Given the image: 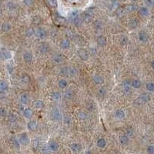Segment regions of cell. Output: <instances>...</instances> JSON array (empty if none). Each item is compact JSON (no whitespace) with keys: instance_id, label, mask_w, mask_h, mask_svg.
I'll return each instance as SVG.
<instances>
[{"instance_id":"10","label":"cell","mask_w":154,"mask_h":154,"mask_svg":"<svg viewBox=\"0 0 154 154\" xmlns=\"http://www.w3.org/2000/svg\"><path fill=\"white\" fill-rule=\"evenodd\" d=\"M52 60H53V62H54L55 63H56V64H61V63H62V62H64L65 58H64L63 56L61 55V54H56V55H55V56H53Z\"/></svg>"},{"instance_id":"9","label":"cell","mask_w":154,"mask_h":154,"mask_svg":"<svg viewBox=\"0 0 154 154\" xmlns=\"http://www.w3.org/2000/svg\"><path fill=\"white\" fill-rule=\"evenodd\" d=\"M70 148L74 153H79L82 150L83 147L79 143H72V145L70 146Z\"/></svg>"},{"instance_id":"17","label":"cell","mask_w":154,"mask_h":154,"mask_svg":"<svg viewBox=\"0 0 154 154\" xmlns=\"http://www.w3.org/2000/svg\"><path fill=\"white\" fill-rule=\"evenodd\" d=\"M93 82H94L96 84H98V85L103 84V82H104L103 78L101 76L97 75V74L95 75V76H93Z\"/></svg>"},{"instance_id":"5","label":"cell","mask_w":154,"mask_h":154,"mask_svg":"<svg viewBox=\"0 0 154 154\" xmlns=\"http://www.w3.org/2000/svg\"><path fill=\"white\" fill-rule=\"evenodd\" d=\"M35 34L36 35V37L39 39H44L46 38L47 36V32L45 29H42V28H39L36 29V31L35 32Z\"/></svg>"},{"instance_id":"34","label":"cell","mask_w":154,"mask_h":154,"mask_svg":"<svg viewBox=\"0 0 154 154\" xmlns=\"http://www.w3.org/2000/svg\"><path fill=\"white\" fill-rule=\"evenodd\" d=\"M2 29L3 32H8V31H9V30L11 29V25H10V24H9V23H7V22L3 23V24L2 25Z\"/></svg>"},{"instance_id":"16","label":"cell","mask_w":154,"mask_h":154,"mask_svg":"<svg viewBox=\"0 0 154 154\" xmlns=\"http://www.w3.org/2000/svg\"><path fill=\"white\" fill-rule=\"evenodd\" d=\"M32 59H33V56L32 55V53L27 52H25L23 54V59L25 62L27 63H29L32 61Z\"/></svg>"},{"instance_id":"38","label":"cell","mask_w":154,"mask_h":154,"mask_svg":"<svg viewBox=\"0 0 154 154\" xmlns=\"http://www.w3.org/2000/svg\"><path fill=\"white\" fill-rule=\"evenodd\" d=\"M128 42H129L128 37H126V36H123V37H121V39H120V44H121L122 46L127 45Z\"/></svg>"},{"instance_id":"14","label":"cell","mask_w":154,"mask_h":154,"mask_svg":"<svg viewBox=\"0 0 154 154\" xmlns=\"http://www.w3.org/2000/svg\"><path fill=\"white\" fill-rule=\"evenodd\" d=\"M115 117L117 120H123L125 118V113L123 110H117L115 111Z\"/></svg>"},{"instance_id":"27","label":"cell","mask_w":154,"mask_h":154,"mask_svg":"<svg viewBox=\"0 0 154 154\" xmlns=\"http://www.w3.org/2000/svg\"><path fill=\"white\" fill-rule=\"evenodd\" d=\"M74 93L72 89H67L64 93V97L67 99H71L73 97Z\"/></svg>"},{"instance_id":"42","label":"cell","mask_w":154,"mask_h":154,"mask_svg":"<svg viewBox=\"0 0 154 154\" xmlns=\"http://www.w3.org/2000/svg\"><path fill=\"white\" fill-rule=\"evenodd\" d=\"M147 152L148 154H154V146L153 145H150L147 147Z\"/></svg>"},{"instance_id":"25","label":"cell","mask_w":154,"mask_h":154,"mask_svg":"<svg viewBox=\"0 0 154 154\" xmlns=\"http://www.w3.org/2000/svg\"><path fill=\"white\" fill-rule=\"evenodd\" d=\"M142 86V83L139 79H134L131 82V86L134 89H140Z\"/></svg>"},{"instance_id":"2","label":"cell","mask_w":154,"mask_h":154,"mask_svg":"<svg viewBox=\"0 0 154 154\" xmlns=\"http://www.w3.org/2000/svg\"><path fill=\"white\" fill-rule=\"evenodd\" d=\"M150 99V95H148V94H143V95H140L137 99V100L135 101V103L137 104V105H143V104L147 103Z\"/></svg>"},{"instance_id":"43","label":"cell","mask_w":154,"mask_h":154,"mask_svg":"<svg viewBox=\"0 0 154 154\" xmlns=\"http://www.w3.org/2000/svg\"><path fill=\"white\" fill-rule=\"evenodd\" d=\"M34 34H35V31L32 28H29V29H27V31H26V35L27 36L30 37V36L33 35Z\"/></svg>"},{"instance_id":"30","label":"cell","mask_w":154,"mask_h":154,"mask_svg":"<svg viewBox=\"0 0 154 154\" xmlns=\"http://www.w3.org/2000/svg\"><path fill=\"white\" fill-rule=\"evenodd\" d=\"M34 106L36 109H42L44 107V103L42 100H36L34 103Z\"/></svg>"},{"instance_id":"8","label":"cell","mask_w":154,"mask_h":154,"mask_svg":"<svg viewBox=\"0 0 154 154\" xmlns=\"http://www.w3.org/2000/svg\"><path fill=\"white\" fill-rule=\"evenodd\" d=\"M59 148V144H58L56 141L51 140V141L49 143V149L51 151H52V152H56V151H58Z\"/></svg>"},{"instance_id":"26","label":"cell","mask_w":154,"mask_h":154,"mask_svg":"<svg viewBox=\"0 0 154 154\" xmlns=\"http://www.w3.org/2000/svg\"><path fill=\"white\" fill-rule=\"evenodd\" d=\"M20 102L22 104H27L29 102V97L27 94L24 93L20 96Z\"/></svg>"},{"instance_id":"45","label":"cell","mask_w":154,"mask_h":154,"mask_svg":"<svg viewBox=\"0 0 154 154\" xmlns=\"http://www.w3.org/2000/svg\"><path fill=\"white\" fill-rule=\"evenodd\" d=\"M64 123H66V124H70V123H72V119H71V117H70V116H65V117H64Z\"/></svg>"},{"instance_id":"31","label":"cell","mask_w":154,"mask_h":154,"mask_svg":"<svg viewBox=\"0 0 154 154\" xmlns=\"http://www.w3.org/2000/svg\"><path fill=\"white\" fill-rule=\"evenodd\" d=\"M61 98V94L59 92H54L52 95V99L54 101H58Z\"/></svg>"},{"instance_id":"4","label":"cell","mask_w":154,"mask_h":154,"mask_svg":"<svg viewBox=\"0 0 154 154\" xmlns=\"http://www.w3.org/2000/svg\"><path fill=\"white\" fill-rule=\"evenodd\" d=\"M77 54H78V56L81 59V60L83 61H86L88 59H89V53L87 52V50L86 49H83V48H80L78 49L77 51Z\"/></svg>"},{"instance_id":"22","label":"cell","mask_w":154,"mask_h":154,"mask_svg":"<svg viewBox=\"0 0 154 154\" xmlns=\"http://www.w3.org/2000/svg\"><path fill=\"white\" fill-rule=\"evenodd\" d=\"M139 8L138 5H136V4H130V5H128L126 7V10L129 12H135L137 11V9Z\"/></svg>"},{"instance_id":"12","label":"cell","mask_w":154,"mask_h":154,"mask_svg":"<svg viewBox=\"0 0 154 154\" xmlns=\"http://www.w3.org/2000/svg\"><path fill=\"white\" fill-rule=\"evenodd\" d=\"M96 42H97V44L99 46H105L106 45V39L105 36L103 35H99L96 39Z\"/></svg>"},{"instance_id":"21","label":"cell","mask_w":154,"mask_h":154,"mask_svg":"<svg viewBox=\"0 0 154 154\" xmlns=\"http://www.w3.org/2000/svg\"><path fill=\"white\" fill-rule=\"evenodd\" d=\"M32 114H33L32 110L29 108H26L23 110V116L26 119H30L32 116Z\"/></svg>"},{"instance_id":"47","label":"cell","mask_w":154,"mask_h":154,"mask_svg":"<svg viewBox=\"0 0 154 154\" xmlns=\"http://www.w3.org/2000/svg\"><path fill=\"white\" fill-rule=\"evenodd\" d=\"M49 4L51 5V6H52V7L57 6V4H58V2H57L56 1H49Z\"/></svg>"},{"instance_id":"36","label":"cell","mask_w":154,"mask_h":154,"mask_svg":"<svg viewBox=\"0 0 154 154\" xmlns=\"http://www.w3.org/2000/svg\"><path fill=\"white\" fill-rule=\"evenodd\" d=\"M77 73H78V71H77L76 68H75V67H70V68H69V74L71 76H76L77 74Z\"/></svg>"},{"instance_id":"28","label":"cell","mask_w":154,"mask_h":154,"mask_svg":"<svg viewBox=\"0 0 154 154\" xmlns=\"http://www.w3.org/2000/svg\"><path fill=\"white\" fill-rule=\"evenodd\" d=\"M12 57V54L8 51H2V59H8Z\"/></svg>"},{"instance_id":"44","label":"cell","mask_w":154,"mask_h":154,"mask_svg":"<svg viewBox=\"0 0 154 154\" xmlns=\"http://www.w3.org/2000/svg\"><path fill=\"white\" fill-rule=\"evenodd\" d=\"M6 113H7L6 110H5V108H3V107H0V116H1V117L5 116H6Z\"/></svg>"},{"instance_id":"51","label":"cell","mask_w":154,"mask_h":154,"mask_svg":"<svg viewBox=\"0 0 154 154\" xmlns=\"http://www.w3.org/2000/svg\"><path fill=\"white\" fill-rule=\"evenodd\" d=\"M99 95H101V96H103L104 94H105V93H106V90L104 89H101L100 90H99Z\"/></svg>"},{"instance_id":"32","label":"cell","mask_w":154,"mask_h":154,"mask_svg":"<svg viewBox=\"0 0 154 154\" xmlns=\"http://www.w3.org/2000/svg\"><path fill=\"white\" fill-rule=\"evenodd\" d=\"M59 73L62 76H67L69 75V67H62L59 70Z\"/></svg>"},{"instance_id":"48","label":"cell","mask_w":154,"mask_h":154,"mask_svg":"<svg viewBox=\"0 0 154 154\" xmlns=\"http://www.w3.org/2000/svg\"><path fill=\"white\" fill-rule=\"evenodd\" d=\"M13 143H14L15 147L17 149H19V146H20V144H19V141H18V140H13Z\"/></svg>"},{"instance_id":"1","label":"cell","mask_w":154,"mask_h":154,"mask_svg":"<svg viewBox=\"0 0 154 154\" xmlns=\"http://www.w3.org/2000/svg\"><path fill=\"white\" fill-rule=\"evenodd\" d=\"M19 143L20 145H22V146H27L30 143V139L29 137H28L27 133H22L19 135V140H18Z\"/></svg>"},{"instance_id":"23","label":"cell","mask_w":154,"mask_h":154,"mask_svg":"<svg viewBox=\"0 0 154 154\" xmlns=\"http://www.w3.org/2000/svg\"><path fill=\"white\" fill-rule=\"evenodd\" d=\"M73 22L74 25H75L76 26H77V27L82 26V25H83V19L80 18L79 16H77V17H76L75 19H73Z\"/></svg>"},{"instance_id":"39","label":"cell","mask_w":154,"mask_h":154,"mask_svg":"<svg viewBox=\"0 0 154 154\" xmlns=\"http://www.w3.org/2000/svg\"><path fill=\"white\" fill-rule=\"evenodd\" d=\"M8 120H9L10 122L14 123V122H15L16 120H17V116H16L15 114H14V113H10L9 116H8Z\"/></svg>"},{"instance_id":"35","label":"cell","mask_w":154,"mask_h":154,"mask_svg":"<svg viewBox=\"0 0 154 154\" xmlns=\"http://www.w3.org/2000/svg\"><path fill=\"white\" fill-rule=\"evenodd\" d=\"M8 87V83L5 81H0V90H5Z\"/></svg>"},{"instance_id":"3","label":"cell","mask_w":154,"mask_h":154,"mask_svg":"<svg viewBox=\"0 0 154 154\" xmlns=\"http://www.w3.org/2000/svg\"><path fill=\"white\" fill-rule=\"evenodd\" d=\"M51 117L55 121H60L62 119V113H61L59 109H58V108L53 109L51 113Z\"/></svg>"},{"instance_id":"49","label":"cell","mask_w":154,"mask_h":154,"mask_svg":"<svg viewBox=\"0 0 154 154\" xmlns=\"http://www.w3.org/2000/svg\"><path fill=\"white\" fill-rule=\"evenodd\" d=\"M145 3L147 5H149V6H153L154 5V2H151V1H147V2H145Z\"/></svg>"},{"instance_id":"50","label":"cell","mask_w":154,"mask_h":154,"mask_svg":"<svg viewBox=\"0 0 154 154\" xmlns=\"http://www.w3.org/2000/svg\"><path fill=\"white\" fill-rule=\"evenodd\" d=\"M24 3L26 4L27 6H30L33 3V2H32V1H24Z\"/></svg>"},{"instance_id":"18","label":"cell","mask_w":154,"mask_h":154,"mask_svg":"<svg viewBox=\"0 0 154 154\" xmlns=\"http://www.w3.org/2000/svg\"><path fill=\"white\" fill-rule=\"evenodd\" d=\"M139 25H140L139 20L137 19H135V18L132 19L130 21V22H129V25H130V27L132 28V29H136V28H137V27L139 26Z\"/></svg>"},{"instance_id":"11","label":"cell","mask_w":154,"mask_h":154,"mask_svg":"<svg viewBox=\"0 0 154 154\" xmlns=\"http://www.w3.org/2000/svg\"><path fill=\"white\" fill-rule=\"evenodd\" d=\"M39 52H42V53H45V52H47L49 50V46L48 43L46 42H42L39 45Z\"/></svg>"},{"instance_id":"37","label":"cell","mask_w":154,"mask_h":154,"mask_svg":"<svg viewBox=\"0 0 154 154\" xmlns=\"http://www.w3.org/2000/svg\"><path fill=\"white\" fill-rule=\"evenodd\" d=\"M146 88L149 91V92H154V83L150 82V83H148L147 85H146Z\"/></svg>"},{"instance_id":"20","label":"cell","mask_w":154,"mask_h":154,"mask_svg":"<svg viewBox=\"0 0 154 154\" xmlns=\"http://www.w3.org/2000/svg\"><path fill=\"white\" fill-rule=\"evenodd\" d=\"M119 141H120V143L121 144H123V145H126V144H128L129 142H130V138H129L127 136H126V135H123V136H120V137H119Z\"/></svg>"},{"instance_id":"19","label":"cell","mask_w":154,"mask_h":154,"mask_svg":"<svg viewBox=\"0 0 154 154\" xmlns=\"http://www.w3.org/2000/svg\"><path fill=\"white\" fill-rule=\"evenodd\" d=\"M70 43H71V42H70L69 39H63L61 41L60 45H61V47H62V49H69V48Z\"/></svg>"},{"instance_id":"29","label":"cell","mask_w":154,"mask_h":154,"mask_svg":"<svg viewBox=\"0 0 154 154\" xmlns=\"http://www.w3.org/2000/svg\"><path fill=\"white\" fill-rule=\"evenodd\" d=\"M58 85H59V86L61 89H65V88L67 86V85H68V83H67V81H66V79H60V80L59 81V83H58Z\"/></svg>"},{"instance_id":"53","label":"cell","mask_w":154,"mask_h":154,"mask_svg":"<svg viewBox=\"0 0 154 154\" xmlns=\"http://www.w3.org/2000/svg\"><path fill=\"white\" fill-rule=\"evenodd\" d=\"M85 154H91V152H90L89 150H87V151L86 152V153Z\"/></svg>"},{"instance_id":"7","label":"cell","mask_w":154,"mask_h":154,"mask_svg":"<svg viewBox=\"0 0 154 154\" xmlns=\"http://www.w3.org/2000/svg\"><path fill=\"white\" fill-rule=\"evenodd\" d=\"M139 39L142 42H147L149 39V35L145 31H140L139 32Z\"/></svg>"},{"instance_id":"24","label":"cell","mask_w":154,"mask_h":154,"mask_svg":"<svg viewBox=\"0 0 154 154\" xmlns=\"http://www.w3.org/2000/svg\"><path fill=\"white\" fill-rule=\"evenodd\" d=\"M96 145H97V147H98L99 148L103 149V148H105L106 146V140H105L103 138H100V139H99V140H97Z\"/></svg>"},{"instance_id":"54","label":"cell","mask_w":154,"mask_h":154,"mask_svg":"<svg viewBox=\"0 0 154 154\" xmlns=\"http://www.w3.org/2000/svg\"><path fill=\"white\" fill-rule=\"evenodd\" d=\"M0 5H1V2H0Z\"/></svg>"},{"instance_id":"41","label":"cell","mask_w":154,"mask_h":154,"mask_svg":"<svg viewBox=\"0 0 154 154\" xmlns=\"http://www.w3.org/2000/svg\"><path fill=\"white\" fill-rule=\"evenodd\" d=\"M134 132H133V130L132 128H128L126 130V136H127L128 137H132L133 135Z\"/></svg>"},{"instance_id":"52","label":"cell","mask_w":154,"mask_h":154,"mask_svg":"<svg viewBox=\"0 0 154 154\" xmlns=\"http://www.w3.org/2000/svg\"><path fill=\"white\" fill-rule=\"evenodd\" d=\"M151 66H152V68L154 69V59L152 61V62H151Z\"/></svg>"},{"instance_id":"15","label":"cell","mask_w":154,"mask_h":154,"mask_svg":"<svg viewBox=\"0 0 154 154\" xmlns=\"http://www.w3.org/2000/svg\"><path fill=\"white\" fill-rule=\"evenodd\" d=\"M139 12H140V14L142 16H144V17H147L150 15V11H149L147 7H144V6L140 7L139 8Z\"/></svg>"},{"instance_id":"13","label":"cell","mask_w":154,"mask_h":154,"mask_svg":"<svg viewBox=\"0 0 154 154\" xmlns=\"http://www.w3.org/2000/svg\"><path fill=\"white\" fill-rule=\"evenodd\" d=\"M27 127L28 129L30 130V131H35L37 127H38V123L35 120H32V121H29L27 124Z\"/></svg>"},{"instance_id":"6","label":"cell","mask_w":154,"mask_h":154,"mask_svg":"<svg viewBox=\"0 0 154 154\" xmlns=\"http://www.w3.org/2000/svg\"><path fill=\"white\" fill-rule=\"evenodd\" d=\"M93 14L90 13L89 12H86L83 15V21L85 22L86 23H89L93 20Z\"/></svg>"},{"instance_id":"46","label":"cell","mask_w":154,"mask_h":154,"mask_svg":"<svg viewBox=\"0 0 154 154\" xmlns=\"http://www.w3.org/2000/svg\"><path fill=\"white\" fill-rule=\"evenodd\" d=\"M22 81L25 83H28L29 82V77L27 75H24L22 78Z\"/></svg>"},{"instance_id":"40","label":"cell","mask_w":154,"mask_h":154,"mask_svg":"<svg viewBox=\"0 0 154 154\" xmlns=\"http://www.w3.org/2000/svg\"><path fill=\"white\" fill-rule=\"evenodd\" d=\"M78 116H79V118L81 119V120H86V119H87V117H88L87 114H86V113H84V112H79V113H78Z\"/></svg>"},{"instance_id":"33","label":"cell","mask_w":154,"mask_h":154,"mask_svg":"<svg viewBox=\"0 0 154 154\" xmlns=\"http://www.w3.org/2000/svg\"><path fill=\"white\" fill-rule=\"evenodd\" d=\"M130 86H131V83L129 80H126L123 83V88L126 92H129L130 90Z\"/></svg>"}]
</instances>
